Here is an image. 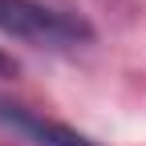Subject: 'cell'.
Instances as JSON below:
<instances>
[{
    "mask_svg": "<svg viewBox=\"0 0 146 146\" xmlns=\"http://www.w3.org/2000/svg\"><path fill=\"white\" fill-rule=\"evenodd\" d=\"M0 33L21 36L29 45H69V41L89 36V29L77 16L45 8L36 0H0Z\"/></svg>",
    "mask_w": 146,
    "mask_h": 146,
    "instance_id": "obj_1",
    "label": "cell"
},
{
    "mask_svg": "<svg viewBox=\"0 0 146 146\" xmlns=\"http://www.w3.org/2000/svg\"><path fill=\"white\" fill-rule=\"evenodd\" d=\"M8 69H12V61L4 57V53H0V73H8Z\"/></svg>",
    "mask_w": 146,
    "mask_h": 146,
    "instance_id": "obj_3",
    "label": "cell"
},
{
    "mask_svg": "<svg viewBox=\"0 0 146 146\" xmlns=\"http://www.w3.org/2000/svg\"><path fill=\"white\" fill-rule=\"evenodd\" d=\"M0 122L8 126V130H16V134H25L36 146H98L85 134L69 130V126H61V122H49V118L33 114V110H25V106H12V102H0Z\"/></svg>",
    "mask_w": 146,
    "mask_h": 146,
    "instance_id": "obj_2",
    "label": "cell"
}]
</instances>
